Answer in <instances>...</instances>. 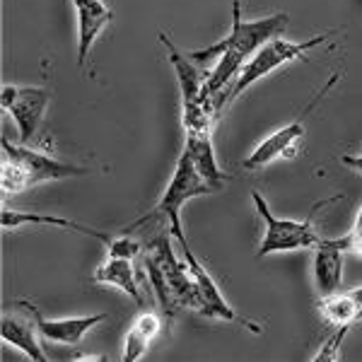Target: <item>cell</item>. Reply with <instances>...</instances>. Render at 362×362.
<instances>
[{"instance_id":"6da1fadb","label":"cell","mask_w":362,"mask_h":362,"mask_svg":"<svg viewBox=\"0 0 362 362\" xmlns=\"http://www.w3.org/2000/svg\"><path fill=\"white\" fill-rule=\"evenodd\" d=\"M290 17L285 13H276L271 17H261V20L247 22L242 17V3L235 0L232 3V29L225 39H220L218 44L208 46V49L189 51V58L196 66L206 68L208 63H213V68L206 75V95L213 99L215 112L223 116L225 112V97L230 92L232 83L237 80V75L242 73V68L247 66V61L256 51L264 46L268 39L280 37L285 27H288Z\"/></svg>"},{"instance_id":"7a4b0ae2","label":"cell","mask_w":362,"mask_h":362,"mask_svg":"<svg viewBox=\"0 0 362 362\" xmlns=\"http://www.w3.org/2000/svg\"><path fill=\"white\" fill-rule=\"evenodd\" d=\"M167 235V230L155 232L143 251V264L162 314L174 321L181 312L201 314V293L186 259H177Z\"/></svg>"},{"instance_id":"3957f363","label":"cell","mask_w":362,"mask_h":362,"mask_svg":"<svg viewBox=\"0 0 362 362\" xmlns=\"http://www.w3.org/2000/svg\"><path fill=\"white\" fill-rule=\"evenodd\" d=\"M215 191H220V189L215 184H210V181L198 172V167H196V162L191 160V155L186 153V150H181L179 162L172 174V181H169V186L165 189L162 198L148 210V213L140 215L136 223L128 225L124 232L131 235V232H136L145 225H160V230H167L169 235L177 239L179 247H186L189 242H186L184 225H181V208H184L191 198L215 194Z\"/></svg>"},{"instance_id":"277c9868","label":"cell","mask_w":362,"mask_h":362,"mask_svg":"<svg viewBox=\"0 0 362 362\" xmlns=\"http://www.w3.org/2000/svg\"><path fill=\"white\" fill-rule=\"evenodd\" d=\"M0 148H3V167H0V189L3 198L22 194V191L32 189V186L46 184V181H61L70 177H85L90 169L70 165L58 157L44 155L32 150L29 145H15L8 138H0Z\"/></svg>"},{"instance_id":"5b68a950","label":"cell","mask_w":362,"mask_h":362,"mask_svg":"<svg viewBox=\"0 0 362 362\" xmlns=\"http://www.w3.org/2000/svg\"><path fill=\"white\" fill-rule=\"evenodd\" d=\"M160 44L167 49V58L177 73L179 95H181V124L186 136H213V126L220 119L215 112L213 99L206 95V75L196 66L189 54L179 49L165 32H160Z\"/></svg>"},{"instance_id":"8992f818","label":"cell","mask_w":362,"mask_h":362,"mask_svg":"<svg viewBox=\"0 0 362 362\" xmlns=\"http://www.w3.org/2000/svg\"><path fill=\"white\" fill-rule=\"evenodd\" d=\"M334 34H336V29H331V32L317 34V37L305 39V42H288V39H280V37L268 39V42L249 58L247 66L242 68V73H239L237 80L232 83L230 92H227V97H225V107L230 109L232 102H235L242 92H247L251 85H256L261 78L271 75L273 70H278V68L288 66V63H295V61H300V58H305L309 51H314L317 46L329 42Z\"/></svg>"},{"instance_id":"52a82bcc","label":"cell","mask_w":362,"mask_h":362,"mask_svg":"<svg viewBox=\"0 0 362 362\" xmlns=\"http://www.w3.org/2000/svg\"><path fill=\"white\" fill-rule=\"evenodd\" d=\"M338 198H343V194H336V196H331L329 201L317 203V206L309 210V215L305 220H285V218H276V215L271 213V208H268V203L264 201V196H261L259 191H254L256 213L261 215V220H264V225H266L264 239H261L256 256H259V259H264V256L278 254V251L314 249V247H317V242L321 239L319 232L314 230V215H317V210L326 208L329 203L338 201Z\"/></svg>"},{"instance_id":"ba28073f","label":"cell","mask_w":362,"mask_h":362,"mask_svg":"<svg viewBox=\"0 0 362 362\" xmlns=\"http://www.w3.org/2000/svg\"><path fill=\"white\" fill-rule=\"evenodd\" d=\"M49 102H51V92L46 90V87L3 85L0 104H3L5 112L15 119L22 145H29L39 136V128L44 124Z\"/></svg>"},{"instance_id":"9c48e42d","label":"cell","mask_w":362,"mask_h":362,"mask_svg":"<svg viewBox=\"0 0 362 362\" xmlns=\"http://www.w3.org/2000/svg\"><path fill=\"white\" fill-rule=\"evenodd\" d=\"M181 251H184V259H186V264H189L191 273H194L196 285H198V293H201V317L220 319V321H239L242 326H249L251 331H256V334H259L261 324L239 317L235 309L227 305V300L223 297V293H220L218 283H215L213 276H210V273L206 271V266H203L201 261L196 259V254L191 251L189 244H186V247H181Z\"/></svg>"},{"instance_id":"30bf717a","label":"cell","mask_w":362,"mask_h":362,"mask_svg":"<svg viewBox=\"0 0 362 362\" xmlns=\"http://www.w3.org/2000/svg\"><path fill=\"white\" fill-rule=\"evenodd\" d=\"M307 136V128H305V121L302 119H295L293 124L278 128L276 133H271L266 140H261L259 145L254 148L247 160L242 162V167L247 172H259L268 165L278 160H293L300 153V145L302 140Z\"/></svg>"},{"instance_id":"8fae6325","label":"cell","mask_w":362,"mask_h":362,"mask_svg":"<svg viewBox=\"0 0 362 362\" xmlns=\"http://www.w3.org/2000/svg\"><path fill=\"white\" fill-rule=\"evenodd\" d=\"M22 307L29 309V314L34 317L39 326V334H42L46 341L61 343V346H78L83 338L90 334L95 326H99L102 321L109 319L107 312L92 314V317H66V319H46L39 307L29 300H20Z\"/></svg>"},{"instance_id":"7c38bea8","label":"cell","mask_w":362,"mask_h":362,"mask_svg":"<svg viewBox=\"0 0 362 362\" xmlns=\"http://www.w3.org/2000/svg\"><path fill=\"white\" fill-rule=\"evenodd\" d=\"M314 251V290L319 297L334 295L343 283V254L346 242L341 239L321 237Z\"/></svg>"},{"instance_id":"4fadbf2b","label":"cell","mask_w":362,"mask_h":362,"mask_svg":"<svg viewBox=\"0 0 362 362\" xmlns=\"http://www.w3.org/2000/svg\"><path fill=\"white\" fill-rule=\"evenodd\" d=\"M15 307L20 309L17 314H10V312L3 314V321H0V336H3L5 343L20 348L29 360L46 362L49 355L44 353L42 343H39V336L42 334H39L37 321H34V317L29 314V309L22 307L20 302H17Z\"/></svg>"},{"instance_id":"5bb4252c","label":"cell","mask_w":362,"mask_h":362,"mask_svg":"<svg viewBox=\"0 0 362 362\" xmlns=\"http://www.w3.org/2000/svg\"><path fill=\"white\" fill-rule=\"evenodd\" d=\"M73 5L78 10V66L83 68L97 37L112 25L114 10H109L102 0H73Z\"/></svg>"},{"instance_id":"9a60e30c","label":"cell","mask_w":362,"mask_h":362,"mask_svg":"<svg viewBox=\"0 0 362 362\" xmlns=\"http://www.w3.org/2000/svg\"><path fill=\"white\" fill-rule=\"evenodd\" d=\"M0 225L3 230H20L25 225H51V227H63V230H73L78 235H85V237H95L99 242L104 244L107 249H112L116 244L119 235H107V232H99V230H92L83 223H75V220H68V218H58V215H44V213H22V210H3L0 215Z\"/></svg>"},{"instance_id":"2e32d148","label":"cell","mask_w":362,"mask_h":362,"mask_svg":"<svg viewBox=\"0 0 362 362\" xmlns=\"http://www.w3.org/2000/svg\"><path fill=\"white\" fill-rule=\"evenodd\" d=\"M92 280H95V283H104V285H114V288L124 290L126 295H131L140 307L145 305V297H143V290H140V285H138L136 268H133L131 256L109 254L107 261L99 264L97 271L92 273Z\"/></svg>"},{"instance_id":"e0dca14e","label":"cell","mask_w":362,"mask_h":362,"mask_svg":"<svg viewBox=\"0 0 362 362\" xmlns=\"http://www.w3.org/2000/svg\"><path fill=\"white\" fill-rule=\"evenodd\" d=\"M319 314L331 326H350L362 319V288H353L348 293H334L319 297Z\"/></svg>"},{"instance_id":"ac0fdd59","label":"cell","mask_w":362,"mask_h":362,"mask_svg":"<svg viewBox=\"0 0 362 362\" xmlns=\"http://www.w3.org/2000/svg\"><path fill=\"white\" fill-rule=\"evenodd\" d=\"M162 329V319L157 312H140L136 319H133L131 329L126 334V343H124V355L121 360L124 362H138L145 358V353L153 346V341L157 338Z\"/></svg>"},{"instance_id":"d6986e66","label":"cell","mask_w":362,"mask_h":362,"mask_svg":"<svg viewBox=\"0 0 362 362\" xmlns=\"http://www.w3.org/2000/svg\"><path fill=\"white\" fill-rule=\"evenodd\" d=\"M184 150L191 155V160L196 162L198 172H201L210 184L223 189L227 184V174L218 165V157H215V148H213V136H186Z\"/></svg>"},{"instance_id":"ffe728a7","label":"cell","mask_w":362,"mask_h":362,"mask_svg":"<svg viewBox=\"0 0 362 362\" xmlns=\"http://www.w3.org/2000/svg\"><path fill=\"white\" fill-rule=\"evenodd\" d=\"M350 326H336V334L329 336L324 341V346H321V350L317 355H314V360L317 362H331V360H338V350H341L343 346V338L348 336Z\"/></svg>"},{"instance_id":"44dd1931","label":"cell","mask_w":362,"mask_h":362,"mask_svg":"<svg viewBox=\"0 0 362 362\" xmlns=\"http://www.w3.org/2000/svg\"><path fill=\"white\" fill-rule=\"evenodd\" d=\"M343 242H346V251H353V254L362 256V206L358 210V218H355L350 232L343 237Z\"/></svg>"},{"instance_id":"7402d4cb","label":"cell","mask_w":362,"mask_h":362,"mask_svg":"<svg viewBox=\"0 0 362 362\" xmlns=\"http://www.w3.org/2000/svg\"><path fill=\"white\" fill-rule=\"evenodd\" d=\"M343 165L350 167V169H355V172H360L362 174V153L358 155H343Z\"/></svg>"},{"instance_id":"603a6c76","label":"cell","mask_w":362,"mask_h":362,"mask_svg":"<svg viewBox=\"0 0 362 362\" xmlns=\"http://www.w3.org/2000/svg\"><path fill=\"white\" fill-rule=\"evenodd\" d=\"M73 360H92V362H97V360H104V358H99V355H73Z\"/></svg>"}]
</instances>
